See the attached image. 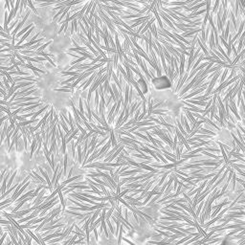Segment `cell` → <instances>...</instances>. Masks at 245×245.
Returning a JSON list of instances; mask_svg holds the SVG:
<instances>
[{
    "mask_svg": "<svg viewBox=\"0 0 245 245\" xmlns=\"http://www.w3.org/2000/svg\"><path fill=\"white\" fill-rule=\"evenodd\" d=\"M32 12H33L32 10H28V11H27V13H25V15H24V17L22 18V20H21V21H19V23L17 24V26L14 28V30L12 32V34H11V35H12V37H13V40H12V45H13V46H14V45H15V36H16V34L19 33L18 31L20 30V28H21V27L24 25V24H26L25 22L27 21V19H28L29 15L32 13Z\"/></svg>",
    "mask_w": 245,
    "mask_h": 245,
    "instance_id": "cell-1",
    "label": "cell"
},
{
    "mask_svg": "<svg viewBox=\"0 0 245 245\" xmlns=\"http://www.w3.org/2000/svg\"><path fill=\"white\" fill-rule=\"evenodd\" d=\"M205 83V85L202 86L201 88H199V89H197V90L194 91V92H192L191 94L187 95V96H184L183 97V100H189V99H192L193 97H194V96H196V95L200 94V93H202L203 91L205 90V89H208V86H209V84H210V82H204Z\"/></svg>",
    "mask_w": 245,
    "mask_h": 245,
    "instance_id": "cell-2",
    "label": "cell"
},
{
    "mask_svg": "<svg viewBox=\"0 0 245 245\" xmlns=\"http://www.w3.org/2000/svg\"><path fill=\"white\" fill-rule=\"evenodd\" d=\"M137 82H138V84H139V86H140V88H141V90H142L143 94L144 95L146 94V93L148 92V88H147V82H146L145 77H144V76L140 77V79L137 81Z\"/></svg>",
    "mask_w": 245,
    "mask_h": 245,
    "instance_id": "cell-3",
    "label": "cell"
},
{
    "mask_svg": "<svg viewBox=\"0 0 245 245\" xmlns=\"http://www.w3.org/2000/svg\"><path fill=\"white\" fill-rule=\"evenodd\" d=\"M229 106H230V110H231V111L234 113V115L236 116V119H237V121L242 120V118L239 116V113H238V111H237V105H236V102L230 100V101H229Z\"/></svg>",
    "mask_w": 245,
    "mask_h": 245,
    "instance_id": "cell-4",
    "label": "cell"
},
{
    "mask_svg": "<svg viewBox=\"0 0 245 245\" xmlns=\"http://www.w3.org/2000/svg\"><path fill=\"white\" fill-rule=\"evenodd\" d=\"M39 172H40V174L42 175L43 178L46 180V182H47V185H48V188H49V189L52 191V190H53V184H52V180L50 179L49 174H48L47 172L43 169L42 167H39Z\"/></svg>",
    "mask_w": 245,
    "mask_h": 245,
    "instance_id": "cell-5",
    "label": "cell"
},
{
    "mask_svg": "<svg viewBox=\"0 0 245 245\" xmlns=\"http://www.w3.org/2000/svg\"><path fill=\"white\" fill-rule=\"evenodd\" d=\"M180 123L182 124L183 127H185L186 131H187V133L189 134V135L191 133H192V128L190 127L189 122H188V120H187L186 116H184V113H183V114H181V116H180Z\"/></svg>",
    "mask_w": 245,
    "mask_h": 245,
    "instance_id": "cell-6",
    "label": "cell"
},
{
    "mask_svg": "<svg viewBox=\"0 0 245 245\" xmlns=\"http://www.w3.org/2000/svg\"><path fill=\"white\" fill-rule=\"evenodd\" d=\"M12 171H13V169H12ZM12 171L7 172V173H6V175H5V177H4V179H3V181H2V186H1V194H2V195L5 194V192H6V189H7V186H8V184H6V183H7V180L9 179V177L12 176V175H11Z\"/></svg>",
    "mask_w": 245,
    "mask_h": 245,
    "instance_id": "cell-7",
    "label": "cell"
},
{
    "mask_svg": "<svg viewBox=\"0 0 245 245\" xmlns=\"http://www.w3.org/2000/svg\"><path fill=\"white\" fill-rule=\"evenodd\" d=\"M69 51L70 52H76L77 54H79V55H81L82 56H85V58H87V59H89V60H91L92 61L93 60H95V58L94 56H92V55H90L89 53H85V52H81L79 51V50H77L76 48H70L69 49Z\"/></svg>",
    "mask_w": 245,
    "mask_h": 245,
    "instance_id": "cell-8",
    "label": "cell"
},
{
    "mask_svg": "<svg viewBox=\"0 0 245 245\" xmlns=\"http://www.w3.org/2000/svg\"><path fill=\"white\" fill-rule=\"evenodd\" d=\"M34 76H33V77H16V78H13V82H36V81L35 80H34Z\"/></svg>",
    "mask_w": 245,
    "mask_h": 245,
    "instance_id": "cell-9",
    "label": "cell"
},
{
    "mask_svg": "<svg viewBox=\"0 0 245 245\" xmlns=\"http://www.w3.org/2000/svg\"><path fill=\"white\" fill-rule=\"evenodd\" d=\"M59 124L60 125V126H61V128L64 130L65 132H66V134L68 133L69 131V127L67 126V123L65 122L64 118H63V116H62V114H61V112L60 113V121H59Z\"/></svg>",
    "mask_w": 245,
    "mask_h": 245,
    "instance_id": "cell-10",
    "label": "cell"
},
{
    "mask_svg": "<svg viewBox=\"0 0 245 245\" xmlns=\"http://www.w3.org/2000/svg\"><path fill=\"white\" fill-rule=\"evenodd\" d=\"M33 27H34V23H30L29 25H27V26H26V27H25V28H24V29H22V30L20 31V32H19V33H18V34H16V36H15V40H16L17 39H19V37L21 39L22 36H23V35H24V34H25L26 33L28 32V31L31 30V29H32Z\"/></svg>",
    "mask_w": 245,
    "mask_h": 245,
    "instance_id": "cell-11",
    "label": "cell"
},
{
    "mask_svg": "<svg viewBox=\"0 0 245 245\" xmlns=\"http://www.w3.org/2000/svg\"><path fill=\"white\" fill-rule=\"evenodd\" d=\"M216 144L219 146V147H220V151H221V153H222V158H223V160L225 161V163L226 164H229V161H230V159L228 158V155L226 154L227 152H226V150L224 149V147H223V144L221 142H216Z\"/></svg>",
    "mask_w": 245,
    "mask_h": 245,
    "instance_id": "cell-12",
    "label": "cell"
},
{
    "mask_svg": "<svg viewBox=\"0 0 245 245\" xmlns=\"http://www.w3.org/2000/svg\"><path fill=\"white\" fill-rule=\"evenodd\" d=\"M34 82H18L16 84V86L14 87V91H16L17 89H20V88H26V87H29L31 85H34Z\"/></svg>",
    "mask_w": 245,
    "mask_h": 245,
    "instance_id": "cell-13",
    "label": "cell"
},
{
    "mask_svg": "<svg viewBox=\"0 0 245 245\" xmlns=\"http://www.w3.org/2000/svg\"><path fill=\"white\" fill-rule=\"evenodd\" d=\"M152 13H153V14H154V17L155 19L157 20V23H158V25H159V27L163 30L164 27H163V21H162V19H161V16H160L159 13H158V11L156 10V7H155L153 10H152Z\"/></svg>",
    "mask_w": 245,
    "mask_h": 245,
    "instance_id": "cell-14",
    "label": "cell"
},
{
    "mask_svg": "<svg viewBox=\"0 0 245 245\" xmlns=\"http://www.w3.org/2000/svg\"><path fill=\"white\" fill-rule=\"evenodd\" d=\"M44 105H43V103H37V104H34V105H32V106H29V107H26V108H23L22 109V111L20 112V113H24V112H27V111H32V112H34V110L35 109V108H42Z\"/></svg>",
    "mask_w": 245,
    "mask_h": 245,
    "instance_id": "cell-15",
    "label": "cell"
},
{
    "mask_svg": "<svg viewBox=\"0 0 245 245\" xmlns=\"http://www.w3.org/2000/svg\"><path fill=\"white\" fill-rule=\"evenodd\" d=\"M209 46H210V50H214L215 49L216 45H215V33L214 31H211V34L209 37Z\"/></svg>",
    "mask_w": 245,
    "mask_h": 245,
    "instance_id": "cell-16",
    "label": "cell"
},
{
    "mask_svg": "<svg viewBox=\"0 0 245 245\" xmlns=\"http://www.w3.org/2000/svg\"><path fill=\"white\" fill-rule=\"evenodd\" d=\"M231 136H232V137L234 138V141L236 142V144H237V146H238V147L240 148L241 150L243 151V153L245 154V146H244V145H243V144H242V143L240 142V140H239V139H238V138H237V136H236V135L234 134V132H231Z\"/></svg>",
    "mask_w": 245,
    "mask_h": 245,
    "instance_id": "cell-17",
    "label": "cell"
},
{
    "mask_svg": "<svg viewBox=\"0 0 245 245\" xmlns=\"http://www.w3.org/2000/svg\"><path fill=\"white\" fill-rule=\"evenodd\" d=\"M77 150H78V162L81 163L82 165L83 162V155H82V145H79L77 146Z\"/></svg>",
    "mask_w": 245,
    "mask_h": 245,
    "instance_id": "cell-18",
    "label": "cell"
},
{
    "mask_svg": "<svg viewBox=\"0 0 245 245\" xmlns=\"http://www.w3.org/2000/svg\"><path fill=\"white\" fill-rule=\"evenodd\" d=\"M176 126L178 127V129L180 130L181 133L184 135V137H185L186 139H189V134L187 133V131H186L185 129H184L183 125H182V124L180 123V121H179V120H176Z\"/></svg>",
    "mask_w": 245,
    "mask_h": 245,
    "instance_id": "cell-19",
    "label": "cell"
},
{
    "mask_svg": "<svg viewBox=\"0 0 245 245\" xmlns=\"http://www.w3.org/2000/svg\"><path fill=\"white\" fill-rule=\"evenodd\" d=\"M82 175H76V176H73L71 177L70 179H66L65 181H63V183L61 184V185L63 186V187H65V186L67 185V184H69V183H73L75 180H79V179H82Z\"/></svg>",
    "mask_w": 245,
    "mask_h": 245,
    "instance_id": "cell-20",
    "label": "cell"
},
{
    "mask_svg": "<svg viewBox=\"0 0 245 245\" xmlns=\"http://www.w3.org/2000/svg\"><path fill=\"white\" fill-rule=\"evenodd\" d=\"M70 145H71V156L73 158V161H75L77 159V157H76V146H76V141L72 140L71 143H70Z\"/></svg>",
    "mask_w": 245,
    "mask_h": 245,
    "instance_id": "cell-21",
    "label": "cell"
},
{
    "mask_svg": "<svg viewBox=\"0 0 245 245\" xmlns=\"http://www.w3.org/2000/svg\"><path fill=\"white\" fill-rule=\"evenodd\" d=\"M36 148H37V140H36V138H34L33 142H32V144H31L30 158H32V157H33V154H34V150H36Z\"/></svg>",
    "mask_w": 245,
    "mask_h": 245,
    "instance_id": "cell-22",
    "label": "cell"
},
{
    "mask_svg": "<svg viewBox=\"0 0 245 245\" xmlns=\"http://www.w3.org/2000/svg\"><path fill=\"white\" fill-rule=\"evenodd\" d=\"M50 106V104H46V105H44L42 108H40L39 110H37V111L34 113V115L33 117H32V120H36V117H39L41 113H43V112L45 111V110H47V108Z\"/></svg>",
    "mask_w": 245,
    "mask_h": 245,
    "instance_id": "cell-23",
    "label": "cell"
},
{
    "mask_svg": "<svg viewBox=\"0 0 245 245\" xmlns=\"http://www.w3.org/2000/svg\"><path fill=\"white\" fill-rule=\"evenodd\" d=\"M34 27H33V28H32V29H31V30H29V31H28V32H27V33H26V34H24V35H23V36H22L21 39H19V40H18V41H17V43H16V46H20V44H21V43L23 42V41H24V40H25V39H27V37H28V36H29V35H30V34H31V33H32V32H33V31H34Z\"/></svg>",
    "mask_w": 245,
    "mask_h": 245,
    "instance_id": "cell-24",
    "label": "cell"
},
{
    "mask_svg": "<svg viewBox=\"0 0 245 245\" xmlns=\"http://www.w3.org/2000/svg\"><path fill=\"white\" fill-rule=\"evenodd\" d=\"M229 13H230V15H231V19H232L233 25H234V29H235V31H238V27H237V19H236V15H235V13H234V11H233V10H231Z\"/></svg>",
    "mask_w": 245,
    "mask_h": 245,
    "instance_id": "cell-25",
    "label": "cell"
},
{
    "mask_svg": "<svg viewBox=\"0 0 245 245\" xmlns=\"http://www.w3.org/2000/svg\"><path fill=\"white\" fill-rule=\"evenodd\" d=\"M42 167L44 168H45V172H47L48 174H49V176L51 177V180H52V178H53V169H52V168H51V166L49 165V164H45V163H43L42 164Z\"/></svg>",
    "mask_w": 245,
    "mask_h": 245,
    "instance_id": "cell-26",
    "label": "cell"
},
{
    "mask_svg": "<svg viewBox=\"0 0 245 245\" xmlns=\"http://www.w3.org/2000/svg\"><path fill=\"white\" fill-rule=\"evenodd\" d=\"M204 122H205V124H208V125H211L212 127H214V128L216 129V130H220L219 126L215 125V124L214 123V122H213V121L210 120V118H208V117H205V119H204Z\"/></svg>",
    "mask_w": 245,
    "mask_h": 245,
    "instance_id": "cell-27",
    "label": "cell"
},
{
    "mask_svg": "<svg viewBox=\"0 0 245 245\" xmlns=\"http://www.w3.org/2000/svg\"><path fill=\"white\" fill-rule=\"evenodd\" d=\"M16 174H17V171L15 169V171H14V172H13L12 176L10 177V179H9L8 186H7V190H10V189H11V186H12V184H13V180H14V178H15V176H16Z\"/></svg>",
    "mask_w": 245,
    "mask_h": 245,
    "instance_id": "cell-28",
    "label": "cell"
},
{
    "mask_svg": "<svg viewBox=\"0 0 245 245\" xmlns=\"http://www.w3.org/2000/svg\"><path fill=\"white\" fill-rule=\"evenodd\" d=\"M80 78V76H74V77H71L69 78V79H67V80H65V81H63V82H61V83H60V85H64V84H66L67 85V83H70L71 82H76L78 79Z\"/></svg>",
    "mask_w": 245,
    "mask_h": 245,
    "instance_id": "cell-29",
    "label": "cell"
},
{
    "mask_svg": "<svg viewBox=\"0 0 245 245\" xmlns=\"http://www.w3.org/2000/svg\"><path fill=\"white\" fill-rule=\"evenodd\" d=\"M61 76H81V73H79L78 71L76 72H72V71H61Z\"/></svg>",
    "mask_w": 245,
    "mask_h": 245,
    "instance_id": "cell-30",
    "label": "cell"
},
{
    "mask_svg": "<svg viewBox=\"0 0 245 245\" xmlns=\"http://www.w3.org/2000/svg\"><path fill=\"white\" fill-rule=\"evenodd\" d=\"M201 154H202V155H206V156H209V157H211V158H214V159H215V160H218V161H219V159H221V156H218V155H215V154H213V153H210V152H208V151H202V152H201Z\"/></svg>",
    "mask_w": 245,
    "mask_h": 245,
    "instance_id": "cell-31",
    "label": "cell"
},
{
    "mask_svg": "<svg viewBox=\"0 0 245 245\" xmlns=\"http://www.w3.org/2000/svg\"><path fill=\"white\" fill-rule=\"evenodd\" d=\"M110 140H111L112 146L115 147L118 144H117V139L115 137V133H114V130L113 129H111V131H110Z\"/></svg>",
    "mask_w": 245,
    "mask_h": 245,
    "instance_id": "cell-32",
    "label": "cell"
},
{
    "mask_svg": "<svg viewBox=\"0 0 245 245\" xmlns=\"http://www.w3.org/2000/svg\"><path fill=\"white\" fill-rule=\"evenodd\" d=\"M79 110H80V112L82 113V114H85V112H84V107H83V99H82V97H80L79 98Z\"/></svg>",
    "mask_w": 245,
    "mask_h": 245,
    "instance_id": "cell-33",
    "label": "cell"
},
{
    "mask_svg": "<svg viewBox=\"0 0 245 245\" xmlns=\"http://www.w3.org/2000/svg\"><path fill=\"white\" fill-rule=\"evenodd\" d=\"M230 24H231V21L229 20L228 22H227V24H226V29H225V36H224V39L227 41L229 39V33H230Z\"/></svg>",
    "mask_w": 245,
    "mask_h": 245,
    "instance_id": "cell-34",
    "label": "cell"
},
{
    "mask_svg": "<svg viewBox=\"0 0 245 245\" xmlns=\"http://www.w3.org/2000/svg\"><path fill=\"white\" fill-rule=\"evenodd\" d=\"M235 15L236 17L240 19V10H239V1L236 2V8H235Z\"/></svg>",
    "mask_w": 245,
    "mask_h": 245,
    "instance_id": "cell-35",
    "label": "cell"
},
{
    "mask_svg": "<svg viewBox=\"0 0 245 245\" xmlns=\"http://www.w3.org/2000/svg\"><path fill=\"white\" fill-rule=\"evenodd\" d=\"M228 71H229V69H228V68H225V69H224L223 73H222V75H221V78H220L219 85H220V84H222V83H224V82H225V79H226V77H227V74H228Z\"/></svg>",
    "mask_w": 245,
    "mask_h": 245,
    "instance_id": "cell-36",
    "label": "cell"
},
{
    "mask_svg": "<svg viewBox=\"0 0 245 245\" xmlns=\"http://www.w3.org/2000/svg\"><path fill=\"white\" fill-rule=\"evenodd\" d=\"M32 172H33V174H34V176L36 177V179H37V180H39L40 183H42V184H44V183H47V182H46V180H45V179H44V178H43L41 175H39V173L35 172V171H33Z\"/></svg>",
    "mask_w": 245,
    "mask_h": 245,
    "instance_id": "cell-37",
    "label": "cell"
},
{
    "mask_svg": "<svg viewBox=\"0 0 245 245\" xmlns=\"http://www.w3.org/2000/svg\"><path fill=\"white\" fill-rule=\"evenodd\" d=\"M75 125H76V127H77L81 132H82V135H84V136H86L87 135V131H86V129L84 128V127H82V125H80V124H78V123H75Z\"/></svg>",
    "mask_w": 245,
    "mask_h": 245,
    "instance_id": "cell-38",
    "label": "cell"
},
{
    "mask_svg": "<svg viewBox=\"0 0 245 245\" xmlns=\"http://www.w3.org/2000/svg\"><path fill=\"white\" fill-rule=\"evenodd\" d=\"M204 151H210V152H217V153H219V152H221L220 151V148H217V147H211V146H205V150Z\"/></svg>",
    "mask_w": 245,
    "mask_h": 245,
    "instance_id": "cell-39",
    "label": "cell"
},
{
    "mask_svg": "<svg viewBox=\"0 0 245 245\" xmlns=\"http://www.w3.org/2000/svg\"><path fill=\"white\" fill-rule=\"evenodd\" d=\"M229 166H231V168H235V169H236V171H237V172H238L239 174H240L241 176H244V177H245V172H243V171H241V169H240V168H237V167H236V166H235L234 164H229Z\"/></svg>",
    "mask_w": 245,
    "mask_h": 245,
    "instance_id": "cell-40",
    "label": "cell"
},
{
    "mask_svg": "<svg viewBox=\"0 0 245 245\" xmlns=\"http://www.w3.org/2000/svg\"><path fill=\"white\" fill-rule=\"evenodd\" d=\"M51 43H52V40H49V41H48V42L44 43V44H43V45H41V47H40V48H39V49H37V50H36V53H40V52H43V50H44V49H45V48L47 47L48 45H50V44H51Z\"/></svg>",
    "mask_w": 245,
    "mask_h": 245,
    "instance_id": "cell-41",
    "label": "cell"
},
{
    "mask_svg": "<svg viewBox=\"0 0 245 245\" xmlns=\"http://www.w3.org/2000/svg\"><path fill=\"white\" fill-rule=\"evenodd\" d=\"M18 23H19V22H18V18L16 17V18H15V20H13V21L12 22V25L9 27V33H10L11 31L14 30V29H13V28H14V26H17V24H18ZM10 34H11V33H10Z\"/></svg>",
    "mask_w": 245,
    "mask_h": 245,
    "instance_id": "cell-42",
    "label": "cell"
},
{
    "mask_svg": "<svg viewBox=\"0 0 245 245\" xmlns=\"http://www.w3.org/2000/svg\"><path fill=\"white\" fill-rule=\"evenodd\" d=\"M219 5H220L219 1H216V2L215 3V6H214V8H213V10H212V13H213V14L217 12V10L219 9Z\"/></svg>",
    "mask_w": 245,
    "mask_h": 245,
    "instance_id": "cell-43",
    "label": "cell"
},
{
    "mask_svg": "<svg viewBox=\"0 0 245 245\" xmlns=\"http://www.w3.org/2000/svg\"><path fill=\"white\" fill-rule=\"evenodd\" d=\"M28 6L30 7L31 8V10L34 12L35 14H39V13H37V11H36V9L34 8V3L32 2V1H28Z\"/></svg>",
    "mask_w": 245,
    "mask_h": 245,
    "instance_id": "cell-44",
    "label": "cell"
},
{
    "mask_svg": "<svg viewBox=\"0 0 245 245\" xmlns=\"http://www.w3.org/2000/svg\"><path fill=\"white\" fill-rule=\"evenodd\" d=\"M55 91H56V92H70V93H73L74 90L73 89H64V88H56L55 89Z\"/></svg>",
    "mask_w": 245,
    "mask_h": 245,
    "instance_id": "cell-45",
    "label": "cell"
},
{
    "mask_svg": "<svg viewBox=\"0 0 245 245\" xmlns=\"http://www.w3.org/2000/svg\"><path fill=\"white\" fill-rule=\"evenodd\" d=\"M134 59L136 60V63H137L138 65L141 64V62L143 61L142 56H140L139 55H137V54H134Z\"/></svg>",
    "mask_w": 245,
    "mask_h": 245,
    "instance_id": "cell-46",
    "label": "cell"
},
{
    "mask_svg": "<svg viewBox=\"0 0 245 245\" xmlns=\"http://www.w3.org/2000/svg\"><path fill=\"white\" fill-rule=\"evenodd\" d=\"M236 181H237V176H236V172H234L233 178H232V186H233L232 190L233 191H235V188H236Z\"/></svg>",
    "mask_w": 245,
    "mask_h": 245,
    "instance_id": "cell-47",
    "label": "cell"
},
{
    "mask_svg": "<svg viewBox=\"0 0 245 245\" xmlns=\"http://www.w3.org/2000/svg\"><path fill=\"white\" fill-rule=\"evenodd\" d=\"M164 103V101H160L158 103H156V104H154L153 105V110H156V109H158V108L160 107V106H162V104Z\"/></svg>",
    "mask_w": 245,
    "mask_h": 245,
    "instance_id": "cell-48",
    "label": "cell"
},
{
    "mask_svg": "<svg viewBox=\"0 0 245 245\" xmlns=\"http://www.w3.org/2000/svg\"><path fill=\"white\" fill-rule=\"evenodd\" d=\"M70 168V171H69L68 174H67L66 179H70L71 177H73V176H72V172H73V171H74V167H71V168Z\"/></svg>",
    "mask_w": 245,
    "mask_h": 245,
    "instance_id": "cell-49",
    "label": "cell"
},
{
    "mask_svg": "<svg viewBox=\"0 0 245 245\" xmlns=\"http://www.w3.org/2000/svg\"><path fill=\"white\" fill-rule=\"evenodd\" d=\"M74 32H75V27H74L73 23L71 22V27H70V34H71V35H73Z\"/></svg>",
    "mask_w": 245,
    "mask_h": 245,
    "instance_id": "cell-50",
    "label": "cell"
},
{
    "mask_svg": "<svg viewBox=\"0 0 245 245\" xmlns=\"http://www.w3.org/2000/svg\"><path fill=\"white\" fill-rule=\"evenodd\" d=\"M236 167H237V168H243V169H245V165H243V164H234Z\"/></svg>",
    "mask_w": 245,
    "mask_h": 245,
    "instance_id": "cell-51",
    "label": "cell"
},
{
    "mask_svg": "<svg viewBox=\"0 0 245 245\" xmlns=\"http://www.w3.org/2000/svg\"><path fill=\"white\" fill-rule=\"evenodd\" d=\"M245 39V30L243 31V33H242V34H241V36L239 37L238 40H239V41H243V39Z\"/></svg>",
    "mask_w": 245,
    "mask_h": 245,
    "instance_id": "cell-52",
    "label": "cell"
},
{
    "mask_svg": "<svg viewBox=\"0 0 245 245\" xmlns=\"http://www.w3.org/2000/svg\"><path fill=\"white\" fill-rule=\"evenodd\" d=\"M214 118H215V120L217 121V122H218V123H220V119H219V116H217V115H215V117H214Z\"/></svg>",
    "mask_w": 245,
    "mask_h": 245,
    "instance_id": "cell-53",
    "label": "cell"
},
{
    "mask_svg": "<svg viewBox=\"0 0 245 245\" xmlns=\"http://www.w3.org/2000/svg\"><path fill=\"white\" fill-rule=\"evenodd\" d=\"M240 4L243 6V8H244V14H245V1H240Z\"/></svg>",
    "mask_w": 245,
    "mask_h": 245,
    "instance_id": "cell-54",
    "label": "cell"
}]
</instances>
